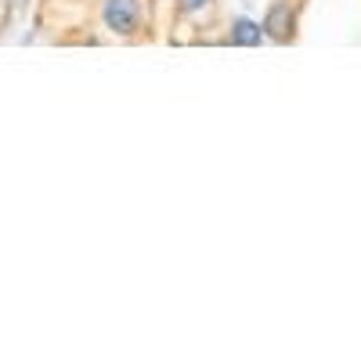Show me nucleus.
I'll list each match as a JSON object with an SVG mask.
<instances>
[{
    "mask_svg": "<svg viewBox=\"0 0 361 361\" xmlns=\"http://www.w3.org/2000/svg\"><path fill=\"white\" fill-rule=\"evenodd\" d=\"M137 0H105V25L112 33H130L137 25Z\"/></svg>",
    "mask_w": 361,
    "mask_h": 361,
    "instance_id": "obj_1",
    "label": "nucleus"
},
{
    "mask_svg": "<svg viewBox=\"0 0 361 361\" xmlns=\"http://www.w3.org/2000/svg\"><path fill=\"white\" fill-rule=\"evenodd\" d=\"M202 4H206V0H180V11H188V15H192V11H199Z\"/></svg>",
    "mask_w": 361,
    "mask_h": 361,
    "instance_id": "obj_3",
    "label": "nucleus"
},
{
    "mask_svg": "<svg viewBox=\"0 0 361 361\" xmlns=\"http://www.w3.org/2000/svg\"><path fill=\"white\" fill-rule=\"evenodd\" d=\"M264 40V25H257V22H250V18H235L231 22V44H238V47H257Z\"/></svg>",
    "mask_w": 361,
    "mask_h": 361,
    "instance_id": "obj_2",
    "label": "nucleus"
}]
</instances>
